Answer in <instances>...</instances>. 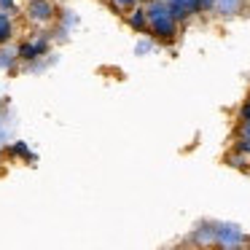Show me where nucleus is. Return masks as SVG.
Here are the masks:
<instances>
[{
    "instance_id": "9",
    "label": "nucleus",
    "mask_w": 250,
    "mask_h": 250,
    "mask_svg": "<svg viewBox=\"0 0 250 250\" xmlns=\"http://www.w3.org/2000/svg\"><path fill=\"white\" fill-rule=\"evenodd\" d=\"M0 11H17V0H0Z\"/></svg>"
},
{
    "instance_id": "4",
    "label": "nucleus",
    "mask_w": 250,
    "mask_h": 250,
    "mask_svg": "<svg viewBox=\"0 0 250 250\" xmlns=\"http://www.w3.org/2000/svg\"><path fill=\"white\" fill-rule=\"evenodd\" d=\"M129 27L137 30V33H146V30H148V14H146V8H132Z\"/></svg>"
},
{
    "instance_id": "7",
    "label": "nucleus",
    "mask_w": 250,
    "mask_h": 250,
    "mask_svg": "<svg viewBox=\"0 0 250 250\" xmlns=\"http://www.w3.org/2000/svg\"><path fill=\"white\" fill-rule=\"evenodd\" d=\"M43 49H46V43H24L22 49H19V57H22V60H33V57H38Z\"/></svg>"
},
{
    "instance_id": "8",
    "label": "nucleus",
    "mask_w": 250,
    "mask_h": 250,
    "mask_svg": "<svg viewBox=\"0 0 250 250\" xmlns=\"http://www.w3.org/2000/svg\"><path fill=\"white\" fill-rule=\"evenodd\" d=\"M110 3H113L116 11H132L137 6V0H110Z\"/></svg>"
},
{
    "instance_id": "6",
    "label": "nucleus",
    "mask_w": 250,
    "mask_h": 250,
    "mask_svg": "<svg viewBox=\"0 0 250 250\" xmlns=\"http://www.w3.org/2000/svg\"><path fill=\"white\" fill-rule=\"evenodd\" d=\"M239 6H242V0H215L212 11H221L223 17H231V14L239 11Z\"/></svg>"
},
{
    "instance_id": "5",
    "label": "nucleus",
    "mask_w": 250,
    "mask_h": 250,
    "mask_svg": "<svg viewBox=\"0 0 250 250\" xmlns=\"http://www.w3.org/2000/svg\"><path fill=\"white\" fill-rule=\"evenodd\" d=\"M11 35H14V22H11V17H8L6 11H0V46L8 43V41H11Z\"/></svg>"
},
{
    "instance_id": "1",
    "label": "nucleus",
    "mask_w": 250,
    "mask_h": 250,
    "mask_svg": "<svg viewBox=\"0 0 250 250\" xmlns=\"http://www.w3.org/2000/svg\"><path fill=\"white\" fill-rule=\"evenodd\" d=\"M148 14V33L153 35L156 41H175L178 35V22H175L172 11L167 8L164 0H151L146 6Z\"/></svg>"
},
{
    "instance_id": "10",
    "label": "nucleus",
    "mask_w": 250,
    "mask_h": 250,
    "mask_svg": "<svg viewBox=\"0 0 250 250\" xmlns=\"http://www.w3.org/2000/svg\"><path fill=\"white\" fill-rule=\"evenodd\" d=\"M239 137L250 140V121H242V124H239Z\"/></svg>"
},
{
    "instance_id": "2",
    "label": "nucleus",
    "mask_w": 250,
    "mask_h": 250,
    "mask_svg": "<svg viewBox=\"0 0 250 250\" xmlns=\"http://www.w3.org/2000/svg\"><path fill=\"white\" fill-rule=\"evenodd\" d=\"M27 19L35 24H46L54 19V3L51 0H30L27 3Z\"/></svg>"
},
{
    "instance_id": "3",
    "label": "nucleus",
    "mask_w": 250,
    "mask_h": 250,
    "mask_svg": "<svg viewBox=\"0 0 250 250\" xmlns=\"http://www.w3.org/2000/svg\"><path fill=\"white\" fill-rule=\"evenodd\" d=\"M164 3H167V8L172 11V17H175V22H178V24L188 22V19L194 17V11H191V6H188V0H164Z\"/></svg>"
}]
</instances>
